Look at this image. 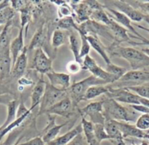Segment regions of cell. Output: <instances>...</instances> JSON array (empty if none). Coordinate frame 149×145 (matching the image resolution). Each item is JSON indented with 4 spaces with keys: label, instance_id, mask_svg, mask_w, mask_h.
<instances>
[{
    "label": "cell",
    "instance_id": "cell-1",
    "mask_svg": "<svg viewBox=\"0 0 149 145\" xmlns=\"http://www.w3.org/2000/svg\"><path fill=\"white\" fill-rule=\"evenodd\" d=\"M109 52L112 56L122 58L127 61L132 70H140L149 67V57L141 51L131 47H121L113 43L110 47Z\"/></svg>",
    "mask_w": 149,
    "mask_h": 145
},
{
    "label": "cell",
    "instance_id": "cell-2",
    "mask_svg": "<svg viewBox=\"0 0 149 145\" xmlns=\"http://www.w3.org/2000/svg\"><path fill=\"white\" fill-rule=\"evenodd\" d=\"M103 110L104 117H110L116 121L128 123L134 121L136 119L134 110L131 111L130 109L126 108L113 99L109 98L103 101Z\"/></svg>",
    "mask_w": 149,
    "mask_h": 145
},
{
    "label": "cell",
    "instance_id": "cell-3",
    "mask_svg": "<svg viewBox=\"0 0 149 145\" xmlns=\"http://www.w3.org/2000/svg\"><path fill=\"white\" fill-rule=\"evenodd\" d=\"M104 84H107L104 81L97 78L94 75H90L81 81L76 82L70 85L67 91L68 94L70 95V98L72 101L73 105L76 106L80 101H83L86 92L90 87L94 85H104Z\"/></svg>",
    "mask_w": 149,
    "mask_h": 145
},
{
    "label": "cell",
    "instance_id": "cell-4",
    "mask_svg": "<svg viewBox=\"0 0 149 145\" xmlns=\"http://www.w3.org/2000/svg\"><path fill=\"white\" fill-rule=\"evenodd\" d=\"M67 96H68L67 90L56 88L50 83L45 82V90L42 101L40 104L39 112L37 115L45 114V111L48 110L50 107L58 103L61 100L64 99Z\"/></svg>",
    "mask_w": 149,
    "mask_h": 145
},
{
    "label": "cell",
    "instance_id": "cell-5",
    "mask_svg": "<svg viewBox=\"0 0 149 145\" xmlns=\"http://www.w3.org/2000/svg\"><path fill=\"white\" fill-rule=\"evenodd\" d=\"M82 69L88 71L91 73V75H94L97 78L103 80L107 84L113 83L118 81L115 76L112 75L105 69H103L97 64L95 60L91 58L89 55L86 56L83 60Z\"/></svg>",
    "mask_w": 149,
    "mask_h": 145
},
{
    "label": "cell",
    "instance_id": "cell-6",
    "mask_svg": "<svg viewBox=\"0 0 149 145\" xmlns=\"http://www.w3.org/2000/svg\"><path fill=\"white\" fill-rule=\"evenodd\" d=\"M80 114L83 117H88L93 124L104 125L105 117L103 110V101H94L87 104L86 107L79 109Z\"/></svg>",
    "mask_w": 149,
    "mask_h": 145
},
{
    "label": "cell",
    "instance_id": "cell-7",
    "mask_svg": "<svg viewBox=\"0 0 149 145\" xmlns=\"http://www.w3.org/2000/svg\"><path fill=\"white\" fill-rule=\"evenodd\" d=\"M53 61L48 56L42 47L35 50L34 58L31 62V68L40 74H45L51 72L52 69Z\"/></svg>",
    "mask_w": 149,
    "mask_h": 145
},
{
    "label": "cell",
    "instance_id": "cell-8",
    "mask_svg": "<svg viewBox=\"0 0 149 145\" xmlns=\"http://www.w3.org/2000/svg\"><path fill=\"white\" fill-rule=\"evenodd\" d=\"M108 93L110 94L109 98L113 99L114 100L119 103H125L130 105L140 104V102H139L140 96L129 90L126 87L116 90V89L111 88L110 87V92Z\"/></svg>",
    "mask_w": 149,
    "mask_h": 145
},
{
    "label": "cell",
    "instance_id": "cell-9",
    "mask_svg": "<svg viewBox=\"0 0 149 145\" xmlns=\"http://www.w3.org/2000/svg\"><path fill=\"white\" fill-rule=\"evenodd\" d=\"M73 106L74 105H73L72 100L70 99L69 96H67L64 99L61 100L58 103L50 107L48 110L45 111V114L46 113L48 115V114H50V115L57 114V115L61 116V117L69 118L73 114Z\"/></svg>",
    "mask_w": 149,
    "mask_h": 145
},
{
    "label": "cell",
    "instance_id": "cell-10",
    "mask_svg": "<svg viewBox=\"0 0 149 145\" xmlns=\"http://www.w3.org/2000/svg\"><path fill=\"white\" fill-rule=\"evenodd\" d=\"M48 118H49V120H48L49 121H48V126L42 131V133H44L42 136H41L44 142L46 144L54 140L59 134L61 128L69 123V121H66L61 124H56L55 117H53L52 115H50V114H48Z\"/></svg>",
    "mask_w": 149,
    "mask_h": 145
},
{
    "label": "cell",
    "instance_id": "cell-11",
    "mask_svg": "<svg viewBox=\"0 0 149 145\" xmlns=\"http://www.w3.org/2000/svg\"><path fill=\"white\" fill-rule=\"evenodd\" d=\"M106 9L110 12V15H110V17L112 19H113L114 21L116 23H118L119 25L124 27L127 31H131L132 33H133L136 37H138V40H143V38H145V37H143L141 34H139V33L136 31L135 28H134V26L132 25V21L127 16V15H124V13H122V12H120V11L117 10L112 9V8H107Z\"/></svg>",
    "mask_w": 149,
    "mask_h": 145
},
{
    "label": "cell",
    "instance_id": "cell-12",
    "mask_svg": "<svg viewBox=\"0 0 149 145\" xmlns=\"http://www.w3.org/2000/svg\"><path fill=\"white\" fill-rule=\"evenodd\" d=\"M50 84L56 88L67 90L70 87V75L67 73L51 71L46 74Z\"/></svg>",
    "mask_w": 149,
    "mask_h": 145
},
{
    "label": "cell",
    "instance_id": "cell-13",
    "mask_svg": "<svg viewBox=\"0 0 149 145\" xmlns=\"http://www.w3.org/2000/svg\"><path fill=\"white\" fill-rule=\"evenodd\" d=\"M114 5L118 8V11L127 15L131 21L135 22H140L144 19V14L137 10L134 9L132 6L124 1L114 2Z\"/></svg>",
    "mask_w": 149,
    "mask_h": 145
},
{
    "label": "cell",
    "instance_id": "cell-14",
    "mask_svg": "<svg viewBox=\"0 0 149 145\" xmlns=\"http://www.w3.org/2000/svg\"><path fill=\"white\" fill-rule=\"evenodd\" d=\"M25 47L24 39V28H21L18 36L11 41L10 45V53L11 58H12L13 67Z\"/></svg>",
    "mask_w": 149,
    "mask_h": 145
},
{
    "label": "cell",
    "instance_id": "cell-15",
    "mask_svg": "<svg viewBox=\"0 0 149 145\" xmlns=\"http://www.w3.org/2000/svg\"><path fill=\"white\" fill-rule=\"evenodd\" d=\"M120 132L122 135L123 139L127 138H136V139H144L146 132L137 128L135 125H131L127 122L117 121Z\"/></svg>",
    "mask_w": 149,
    "mask_h": 145
},
{
    "label": "cell",
    "instance_id": "cell-16",
    "mask_svg": "<svg viewBox=\"0 0 149 145\" xmlns=\"http://www.w3.org/2000/svg\"><path fill=\"white\" fill-rule=\"evenodd\" d=\"M118 81L121 83L140 84L144 82L149 81V72L141 70H131L127 71V73Z\"/></svg>",
    "mask_w": 149,
    "mask_h": 145
},
{
    "label": "cell",
    "instance_id": "cell-17",
    "mask_svg": "<svg viewBox=\"0 0 149 145\" xmlns=\"http://www.w3.org/2000/svg\"><path fill=\"white\" fill-rule=\"evenodd\" d=\"M13 64L10 50L0 52V81L6 80L11 74Z\"/></svg>",
    "mask_w": 149,
    "mask_h": 145
},
{
    "label": "cell",
    "instance_id": "cell-18",
    "mask_svg": "<svg viewBox=\"0 0 149 145\" xmlns=\"http://www.w3.org/2000/svg\"><path fill=\"white\" fill-rule=\"evenodd\" d=\"M107 27L111 31L112 35L113 36L116 43L119 44L121 42H129L130 41V38L129 37L128 33H127V30L122 26L119 25L118 23L116 22L113 19L111 18L110 24L107 26Z\"/></svg>",
    "mask_w": 149,
    "mask_h": 145
},
{
    "label": "cell",
    "instance_id": "cell-19",
    "mask_svg": "<svg viewBox=\"0 0 149 145\" xmlns=\"http://www.w3.org/2000/svg\"><path fill=\"white\" fill-rule=\"evenodd\" d=\"M27 51H28V48L25 47L13 67L11 74L15 78H21L24 77V74H25L26 69L27 68V63H28Z\"/></svg>",
    "mask_w": 149,
    "mask_h": 145
},
{
    "label": "cell",
    "instance_id": "cell-20",
    "mask_svg": "<svg viewBox=\"0 0 149 145\" xmlns=\"http://www.w3.org/2000/svg\"><path fill=\"white\" fill-rule=\"evenodd\" d=\"M83 133V128L81 123L74 127V128L71 129L64 134L60 136H57L54 140L51 142L50 143L47 144L46 145H67L70 143L73 139L76 137L78 134Z\"/></svg>",
    "mask_w": 149,
    "mask_h": 145
},
{
    "label": "cell",
    "instance_id": "cell-21",
    "mask_svg": "<svg viewBox=\"0 0 149 145\" xmlns=\"http://www.w3.org/2000/svg\"><path fill=\"white\" fill-rule=\"evenodd\" d=\"M86 38L91 47L103 58L106 64H110V63H112L110 61V57H109L108 54L107 53V48L104 47L102 42L100 41L98 36L87 35Z\"/></svg>",
    "mask_w": 149,
    "mask_h": 145
},
{
    "label": "cell",
    "instance_id": "cell-22",
    "mask_svg": "<svg viewBox=\"0 0 149 145\" xmlns=\"http://www.w3.org/2000/svg\"><path fill=\"white\" fill-rule=\"evenodd\" d=\"M74 12V19L79 24H83L89 21L92 11L84 2L81 3H74L72 5Z\"/></svg>",
    "mask_w": 149,
    "mask_h": 145
},
{
    "label": "cell",
    "instance_id": "cell-23",
    "mask_svg": "<svg viewBox=\"0 0 149 145\" xmlns=\"http://www.w3.org/2000/svg\"><path fill=\"white\" fill-rule=\"evenodd\" d=\"M45 90V82L43 79H41L35 84L31 93V107L30 109L34 110L35 107L40 104Z\"/></svg>",
    "mask_w": 149,
    "mask_h": 145
},
{
    "label": "cell",
    "instance_id": "cell-24",
    "mask_svg": "<svg viewBox=\"0 0 149 145\" xmlns=\"http://www.w3.org/2000/svg\"><path fill=\"white\" fill-rule=\"evenodd\" d=\"M81 117V125L86 143L88 145H100V142L96 139L94 132V124L91 121H88L86 117Z\"/></svg>",
    "mask_w": 149,
    "mask_h": 145
},
{
    "label": "cell",
    "instance_id": "cell-25",
    "mask_svg": "<svg viewBox=\"0 0 149 145\" xmlns=\"http://www.w3.org/2000/svg\"><path fill=\"white\" fill-rule=\"evenodd\" d=\"M104 128L107 134L110 139H117V138H123L119 128L118 126V122L115 120L105 117V121L104 123Z\"/></svg>",
    "mask_w": 149,
    "mask_h": 145
},
{
    "label": "cell",
    "instance_id": "cell-26",
    "mask_svg": "<svg viewBox=\"0 0 149 145\" xmlns=\"http://www.w3.org/2000/svg\"><path fill=\"white\" fill-rule=\"evenodd\" d=\"M69 42H70V48L74 56V60L82 64V62L79 58L81 46V37H80L79 33L76 34V33L72 31L69 36Z\"/></svg>",
    "mask_w": 149,
    "mask_h": 145
},
{
    "label": "cell",
    "instance_id": "cell-27",
    "mask_svg": "<svg viewBox=\"0 0 149 145\" xmlns=\"http://www.w3.org/2000/svg\"><path fill=\"white\" fill-rule=\"evenodd\" d=\"M13 21L7 24L0 34V52L10 50L11 42V28Z\"/></svg>",
    "mask_w": 149,
    "mask_h": 145
},
{
    "label": "cell",
    "instance_id": "cell-28",
    "mask_svg": "<svg viewBox=\"0 0 149 145\" xmlns=\"http://www.w3.org/2000/svg\"><path fill=\"white\" fill-rule=\"evenodd\" d=\"M110 87L104 85H94L91 86L86 92L83 101H88V100L95 99L98 96L103 94H107L110 92Z\"/></svg>",
    "mask_w": 149,
    "mask_h": 145
},
{
    "label": "cell",
    "instance_id": "cell-29",
    "mask_svg": "<svg viewBox=\"0 0 149 145\" xmlns=\"http://www.w3.org/2000/svg\"><path fill=\"white\" fill-rule=\"evenodd\" d=\"M8 107V114H7V117L5 119V121L4 122L3 124L2 125L4 128L9 126L11 123L14 121L16 119L17 117V110H18V101L15 99L12 100L9 104L7 105Z\"/></svg>",
    "mask_w": 149,
    "mask_h": 145
},
{
    "label": "cell",
    "instance_id": "cell-30",
    "mask_svg": "<svg viewBox=\"0 0 149 145\" xmlns=\"http://www.w3.org/2000/svg\"><path fill=\"white\" fill-rule=\"evenodd\" d=\"M90 20L107 26L110 24L111 18L110 17V15H107V12L103 10V9H102L92 11L91 16H90Z\"/></svg>",
    "mask_w": 149,
    "mask_h": 145
},
{
    "label": "cell",
    "instance_id": "cell-31",
    "mask_svg": "<svg viewBox=\"0 0 149 145\" xmlns=\"http://www.w3.org/2000/svg\"><path fill=\"white\" fill-rule=\"evenodd\" d=\"M66 38H67V36H66L65 32L61 29L57 28V29L54 30V31L53 32L51 45L54 48L56 49L65 43Z\"/></svg>",
    "mask_w": 149,
    "mask_h": 145
},
{
    "label": "cell",
    "instance_id": "cell-32",
    "mask_svg": "<svg viewBox=\"0 0 149 145\" xmlns=\"http://www.w3.org/2000/svg\"><path fill=\"white\" fill-rule=\"evenodd\" d=\"M44 31H43V26L37 30V32L33 37L32 40H31V42H30L29 46L28 48V51H31L34 49H37L40 47H42V44L44 41Z\"/></svg>",
    "mask_w": 149,
    "mask_h": 145
},
{
    "label": "cell",
    "instance_id": "cell-33",
    "mask_svg": "<svg viewBox=\"0 0 149 145\" xmlns=\"http://www.w3.org/2000/svg\"><path fill=\"white\" fill-rule=\"evenodd\" d=\"M15 12H16L11 8L10 5L0 11V26H5L12 21L15 17Z\"/></svg>",
    "mask_w": 149,
    "mask_h": 145
},
{
    "label": "cell",
    "instance_id": "cell-34",
    "mask_svg": "<svg viewBox=\"0 0 149 145\" xmlns=\"http://www.w3.org/2000/svg\"><path fill=\"white\" fill-rule=\"evenodd\" d=\"M58 28L59 29L64 30H70L71 28H73L78 32L79 31V26H78L74 23L72 16L61 18L58 22Z\"/></svg>",
    "mask_w": 149,
    "mask_h": 145
},
{
    "label": "cell",
    "instance_id": "cell-35",
    "mask_svg": "<svg viewBox=\"0 0 149 145\" xmlns=\"http://www.w3.org/2000/svg\"><path fill=\"white\" fill-rule=\"evenodd\" d=\"M105 70L108 73L111 74L112 75L115 76L118 80H120L127 71V69L116 65L113 63H110V64H107Z\"/></svg>",
    "mask_w": 149,
    "mask_h": 145
},
{
    "label": "cell",
    "instance_id": "cell-36",
    "mask_svg": "<svg viewBox=\"0 0 149 145\" xmlns=\"http://www.w3.org/2000/svg\"><path fill=\"white\" fill-rule=\"evenodd\" d=\"M125 87L130 91H132L140 97L149 99V86L137 85L127 86Z\"/></svg>",
    "mask_w": 149,
    "mask_h": 145
},
{
    "label": "cell",
    "instance_id": "cell-37",
    "mask_svg": "<svg viewBox=\"0 0 149 145\" xmlns=\"http://www.w3.org/2000/svg\"><path fill=\"white\" fill-rule=\"evenodd\" d=\"M80 34L81 41V51H80V60L83 63L82 58H85L86 56L89 55L90 49H91V45L88 42V40L86 38V36L81 32H78Z\"/></svg>",
    "mask_w": 149,
    "mask_h": 145
},
{
    "label": "cell",
    "instance_id": "cell-38",
    "mask_svg": "<svg viewBox=\"0 0 149 145\" xmlns=\"http://www.w3.org/2000/svg\"><path fill=\"white\" fill-rule=\"evenodd\" d=\"M94 132L96 139L101 143L104 140H110V137L105 132L104 125L94 124Z\"/></svg>",
    "mask_w": 149,
    "mask_h": 145
},
{
    "label": "cell",
    "instance_id": "cell-39",
    "mask_svg": "<svg viewBox=\"0 0 149 145\" xmlns=\"http://www.w3.org/2000/svg\"><path fill=\"white\" fill-rule=\"evenodd\" d=\"M135 126L143 131H148L149 130V114H142L137 119Z\"/></svg>",
    "mask_w": 149,
    "mask_h": 145
},
{
    "label": "cell",
    "instance_id": "cell-40",
    "mask_svg": "<svg viewBox=\"0 0 149 145\" xmlns=\"http://www.w3.org/2000/svg\"><path fill=\"white\" fill-rule=\"evenodd\" d=\"M19 12H20V16H21V28H24V27L26 26V35L29 22L30 18H31V13H30V10L29 9H28V8L25 7V8H24L23 9H21Z\"/></svg>",
    "mask_w": 149,
    "mask_h": 145
},
{
    "label": "cell",
    "instance_id": "cell-41",
    "mask_svg": "<svg viewBox=\"0 0 149 145\" xmlns=\"http://www.w3.org/2000/svg\"><path fill=\"white\" fill-rule=\"evenodd\" d=\"M82 69V64L75 60L69 62L67 64V70L70 74H77Z\"/></svg>",
    "mask_w": 149,
    "mask_h": 145
},
{
    "label": "cell",
    "instance_id": "cell-42",
    "mask_svg": "<svg viewBox=\"0 0 149 145\" xmlns=\"http://www.w3.org/2000/svg\"><path fill=\"white\" fill-rule=\"evenodd\" d=\"M58 17L61 18L72 16V8H70L67 3L64 4V5H62L61 6H60L59 8H58Z\"/></svg>",
    "mask_w": 149,
    "mask_h": 145
},
{
    "label": "cell",
    "instance_id": "cell-43",
    "mask_svg": "<svg viewBox=\"0 0 149 145\" xmlns=\"http://www.w3.org/2000/svg\"><path fill=\"white\" fill-rule=\"evenodd\" d=\"M18 145H46L41 136H37L25 142H20Z\"/></svg>",
    "mask_w": 149,
    "mask_h": 145
},
{
    "label": "cell",
    "instance_id": "cell-44",
    "mask_svg": "<svg viewBox=\"0 0 149 145\" xmlns=\"http://www.w3.org/2000/svg\"><path fill=\"white\" fill-rule=\"evenodd\" d=\"M27 2L26 1H21V0H13V1H10V5L11 8L16 12L20 11L21 9L25 8Z\"/></svg>",
    "mask_w": 149,
    "mask_h": 145
},
{
    "label": "cell",
    "instance_id": "cell-45",
    "mask_svg": "<svg viewBox=\"0 0 149 145\" xmlns=\"http://www.w3.org/2000/svg\"><path fill=\"white\" fill-rule=\"evenodd\" d=\"M67 145H88L86 143V140L85 139V136L83 135V133H80L76 137L73 139L71 142Z\"/></svg>",
    "mask_w": 149,
    "mask_h": 145
},
{
    "label": "cell",
    "instance_id": "cell-46",
    "mask_svg": "<svg viewBox=\"0 0 149 145\" xmlns=\"http://www.w3.org/2000/svg\"><path fill=\"white\" fill-rule=\"evenodd\" d=\"M84 2L86 4L87 6L90 8L91 11L103 9L102 5L97 1H84Z\"/></svg>",
    "mask_w": 149,
    "mask_h": 145
},
{
    "label": "cell",
    "instance_id": "cell-47",
    "mask_svg": "<svg viewBox=\"0 0 149 145\" xmlns=\"http://www.w3.org/2000/svg\"><path fill=\"white\" fill-rule=\"evenodd\" d=\"M132 110L137 112H141L143 114H149V108L146 107L145 106L141 105V104H134V105H130Z\"/></svg>",
    "mask_w": 149,
    "mask_h": 145
},
{
    "label": "cell",
    "instance_id": "cell-48",
    "mask_svg": "<svg viewBox=\"0 0 149 145\" xmlns=\"http://www.w3.org/2000/svg\"><path fill=\"white\" fill-rule=\"evenodd\" d=\"M14 99L10 94L8 93H4V94L0 95V104H4V105H8L12 100Z\"/></svg>",
    "mask_w": 149,
    "mask_h": 145
},
{
    "label": "cell",
    "instance_id": "cell-49",
    "mask_svg": "<svg viewBox=\"0 0 149 145\" xmlns=\"http://www.w3.org/2000/svg\"><path fill=\"white\" fill-rule=\"evenodd\" d=\"M18 85L23 86L25 87V86H30L33 85V81L31 79L26 78L25 77H22L18 80Z\"/></svg>",
    "mask_w": 149,
    "mask_h": 145
},
{
    "label": "cell",
    "instance_id": "cell-50",
    "mask_svg": "<svg viewBox=\"0 0 149 145\" xmlns=\"http://www.w3.org/2000/svg\"><path fill=\"white\" fill-rule=\"evenodd\" d=\"M110 141L113 145H127L125 140L123 138H117V139H110Z\"/></svg>",
    "mask_w": 149,
    "mask_h": 145
},
{
    "label": "cell",
    "instance_id": "cell-51",
    "mask_svg": "<svg viewBox=\"0 0 149 145\" xmlns=\"http://www.w3.org/2000/svg\"><path fill=\"white\" fill-rule=\"evenodd\" d=\"M143 20H144V21H146V22L147 23V24H148V25H149V15H145V16H144V19H143ZM136 26H137V27H138L139 28H140V29H143V30H144V31H148V32L149 33V28H145V27L142 26H140V25H136Z\"/></svg>",
    "mask_w": 149,
    "mask_h": 145
},
{
    "label": "cell",
    "instance_id": "cell-52",
    "mask_svg": "<svg viewBox=\"0 0 149 145\" xmlns=\"http://www.w3.org/2000/svg\"><path fill=\"white\" fill-rule=\"evenodd\" d=\"M139 102H140V104H141V105L145 106V107H148V108H149V99H147L140 97V99H139Z\"/></svg>",
    "mask_w": 149,
    "mask_h": 145
},
{
    "label": "cell",
    "instance_id": "cell-53",
    "mask_svg": "<svg viewBox=\"0 0 149 145\" xmlns=\"http://www.w3.org/2000/svg\"><path fill=\"white\" fill-rule=\"evenodd\" d=\"M8 6H10V1H7V0L0 1V11Z\"/></svg>",
    "mask_w": 149,
    "mask_h": 145
},
{
    "label": "cell",
    "instance_id": "cell-54",
    "mask_svg": "<svg viewBox=\"0 0 149 145\" xmlns=\"http://www.w3.org/2000/svg\"><path fill=\"white\" fill-rule=\"evenodd\" d=\"M140 6L143 10L149 13V2H143V3L140 4Z\"/></svg>",
    "mask_w": 149,
    "mask_h": 145
},
{
    "label": "cell",
    "instance_id": "cell-55",
    "mask_svg": "<svg viewBox=\"0 0 149 145\" xmlns=\"http://www.w3.org/2000/svg\"><path fill=\"white\" fill-rule=\"evenodd\" d=\"M51 2H52L53 3L56 4V5H58V7L61 6V5H64V4L66 3V2H64V1H51Z\"/></svg>",
    "mask_w": 149,
    "mask_h": 145
},
{
    "label": "cell",
    "instance_id": "cell-56",
    "mask_svg": "<svg viewBox=\"0 0 149 145\" xmlns=\"http://www.w3.org/2000/svg\"><path fill=\"white\" fill-rule=\"evenodd\" d=\"M141 51L149 57V48H143V49L141 50Z\"/></svg>",
    "mask_w": 149,
    "mask_h": 145
},
{
    "label": "cell",
    "instance_id": "cell-57",
    "mask_svg": "<svg viewBox=\"0 0 149 145\" xmlns=\"http://www.w3.org/2000/svg\"><path fill=\"white\" fill-rule=\"evenodd\" d=\"M22 139H23L22 136H20V137H19V138H18V139H17V141H16V142H15V143H14V144H13V145H18V144H19V143H20V142H21V140H22Z\"/></svg>",
    "mask_w": 149,
    "mask_h": 145
},
{
    "label": "cell",
    "instance_id": "cell-58",
    "mask_svg": "<svg viewBox=\"0 0 149 145\" xmlns=\"http://www.w3.org/2000/svg\"><path fill=\"white\" fill-rule=\"evenodd\" d=\"M140 145H149V144L148 143V142H146V141H143V142H141V144H140Z\"/></svg>",
    "mask_w": 149,
    "mask_h": 145
},
{
    "label": "cell",
    "instance_id": "cell-59",
    "mask_svg": "<svg viewBox=\"0 0 149 145\" xmlns=\"http://www.w3.org/2000/svg\"><path fill=\"white\" fill-rule=\"evenodd\" d=\"M144 139H147V140L149 141V134L148 133H146V135H145V138Z\"/></svg>",
    "mask_w": 149,
    "mask_h": 145
},
{
    "label": "cell",
    "instance_id": "cell-60",
    "mask_svg": "<svg viewBox=\"0 0 149 145\" xmlns=\"http://www.w3.org/2000/svg\"><path fill=\"white\" fill-rule=\"evenodd\" d=\"M4 27H5V26H0V34H1V33H2V31H3Z\"/></svg>",
    "mask_w": 149,
    "mask_h": 145
},
{
    "label": "cell",
    "instance_id": "cell-61",
    "mask_svg": "<svg viewBox=\"0 0 149 145\" xmlns=\"http://www.w3.org/2000/svg\"><path fill=\"white\" fill-rule=\"evenodd\" d=\"M130 145H137V144L134 143V142H132V143Z\"/></svg>",
    "mask_w": 149,
    "mask_h": 145
},
{
    "label": "cell",
    "instance_id": "cell-62",
    "mask_svg": "<svg viewBox=\"0 0 149 145\" xmlns=\"http://www.w3.org/2000/svg\"><path fill=\"white\" fill-rule=\"evenodd\" d=\"M0 145H5V143H1L0 144Z\"/></svg>",
    "mask_w": 149,
    "mask_h": 145
},
{
    "label": "cell",
    "instance_id": "cell-63",
    "mask_svg": "<svg viewBox=\"0 0 149 145\" xmlns=\"http://www.w3.org/2000/svg\"><path fill=\"white\" fill-rule=\"evenodd\" d=\"M146 133H148V134H149V130H148V131H146Z\"/></svg>",
    "mask_w": 149,
    "mask_h": 145
}]
</instances>
